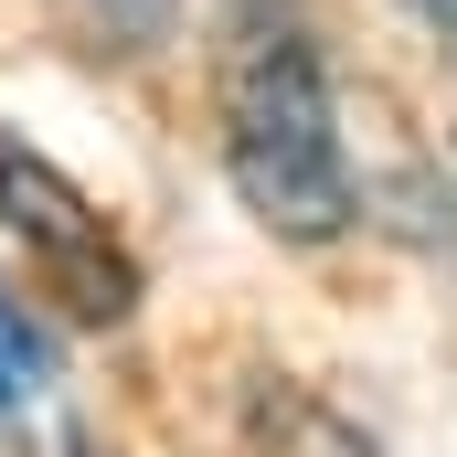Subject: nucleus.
<instances>
[{"mask_svg": "<svg viewBox=\"0 0 457 457\" xmlns=\"http://www.w3.org/2000/svg\"><path fill=\"white\" fill-rule=\"evenodd\" d=\"M245 436H255V457H383L351 415H330V404H320V394H298V383H255Z\"/></svg>", "mask_w": 457, "mask_h": 457, "instance_id": "nucleus-3", "label": "nucleus"}, {"mask_svg": "<svg viewBox=\"0 0 457 457\" xmlns=\"http://www.w3.org/2000/svg\"><path fill=\"white\" fill-rule=\"evenodd\" d=\"M64 21H75L86 54H117V64H138L149 43H170V0H64Z\"/></svg>", "mask_w": 457, "mask_h": 457, "instance_id": "nucleus-5", "label": "nucleus"}, {"mask_svg": "<svg viewBox=\"0 0 457 457\" xmlns=\"http://www.w3.org/2000/svg\"><path fill=\"white\" fill-rule=\"evenodd\" d=\"M213 138L234 203L277 245H341L361 224V181L341 149L330 64L298 0H234L213 32Z\"/></svg>", "mask_w": 457, "mask_h": 457, "instance_id": "nucleus-1", "label": "nucleus"}, {"mask_svg": "<svg viewBox=\"0 0 457 457\" xmlns=\"http://www.w3.org/2000/svg\"><path fill=\"white\" fill-rule=\"evenodd\" d=\"M404 11H415V32H426V43H436V32H457V0H404Z\"/></svg>", "mask_w": 457, "mask_h": 457, "instance_id": "nucleus-6", "label": "nucleus"}, {"mask_svg": "<svg viewBox=\"0 0 457 457\" xmlns=\"http://www.w3.org/2000/svg\"><path fill=\"white\" fill-rule=\"evenodd\" d=\"M43 383H54V330L0 287V426H11V415H32V404H43Z\"/></svg>", "mask_w": 457, "mask_h": 457, "instance_id": "nucleus-4", "label": "nucleus"}, {"mask_svg": "<svg viewBox=\"0 0 457 457\" xmlns=\"http://www.w3.org/2000/svg\"><path fill=\"white\" fill-rule=\"evenodd\" d=\"M75 457H107V447H75Z\"/></svg>", "mask_w": 457, "mask_h": 457, "instance_id": "nucleus-8", "label": "nucleus"}, {"mask_svg": "<svg viewBox=\"0 0 457 457\" xmlns=\"http://www.w3.org/2000/svg\"><path fill=\"white\" fill-rule=\"evenodd\" d=\"M0 234L21 245L32 287H43L75 330H117V320L138 309V255H128V234H117L21 128H0Z\"/></svg>", "mask_w": 457, "mask_h": 457, "instance_id": "nucleus-2", "label": "nucleus"}, {"mask_svg": "<svg viewBox=\"0 0 457 457\" xmlns=\"http://www.w3.org/2000/svg\"><path fill=\"white\" fill-rule=\"evenodd\" d=\"M436 64H447V138H457V32H436Z\"/></svg>", "mask_w": 457, "mask_h": 457, "instance_id": "nucleus-7", "label": "nucleus"}]
</instances>
